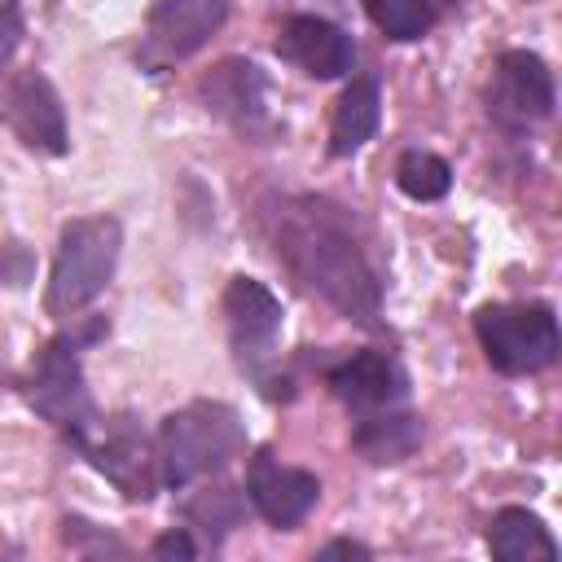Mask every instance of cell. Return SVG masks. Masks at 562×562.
Listing matches in <instances>:
<instances>
[{
	"instance_id": "obj_21",
	"label": "cell",
	"mask_w": 562,
	"mask_h": 562,
	"mask_svg": "<svg viewBox=\"0 0 562 562\" xmlns=\"http://www.w3.org/2000/svg\"><path fill=\"white\" fill-rule=\"evenodd\" d=\"M26 35V18H22V4L18 0H0V75L9 70L18 44Z\"/></svg>"
},
{
	"instance_id": "obj_22",
	"label": "cell",
	"mask_w": 562,
	"mask_h": 562,
	"mask_svg": "<svg viewBox=\"0 0 562 562\" xmlns=\"http://www.w3.org/2000/svg\"><path fill=\"white\" fill-rule=\"evenodd\" d=\"M193 553H198V544L184 531H167L154 540V558H193Z\"/></svg>"
},
{
	"instance_id": "obj_1",
	"label": "cell",
	"mask_w": 562,
	"mask_h": 562,
	"mask_svg": "<svg viewBox=\"0 0 562 562\" xmlns=\"http://www.w3.org/2000/svg\"><path fill=\"white\" fill-rule=\"evenodd\" d=\"M272 246H277V259L285 263V272L307 294H316L347 321H360V325L378 321L382 277H378L369 246L347 206L316 198V193L290 198L277 211Z\"/></svg>"
},
{
	"instance_id": "obj_20",
	"label": "cell",
	"mask_w": 562,
	"mask_h": 562,
	"mask_svg": "<svg viewBox=\"0 0 562 562\" xmlns=\"http://www.w3.org/2000/svg\"><path fill=\"white\" fill-rule=\"evenodd\" d=\"M189 518L198 527H215V531H228L237 518H241V501L233 487H206L198 501H189Z\"/></svg>"
},
{
	"instance_id": "obj_16",
	"label": "cell",
	"mask_w": 562,
	"mask_h": 562,
	"mask_svg": "<svg viewBox=\"0 0 562 562\" xmlns=\"http://www.w3.org/2000/svg\"><path fill=\"white\" fill-rule=\"evenodd\" d=\"M487 549L501 558V562H553L558 558V540L549 536V527L531 514V509H501L487 527Z\"/></svg>"
},
{
	"instance_id": "obj_9",
	"label": "cell",
	"mask_w": 562,
	"mask_h": 562,
	"mask_svg": "<svg viewBox=\"0 0 562 562\" xmlns=\"http://www.w3.org/2000/svg\"><path fill=\"white\" fill-rule=\"evenodd\" d=\"M198 97L202 105L224 119L228 127H237L241 136H263L272 127L268 114V79L255 61L246 57H224L215 61L202 79H198Z\"/></svg>"
},
{
	"instance_id": "obj_6",
	"label": "cell",
	"mask_w": 562,
	"mask_h": 562,
	"mask_svg": "<svg viewBox=\"0 0 562 562\" xmlns=\"http://www.w3.org/2000/svg\"><path fill=\"white\" fill-rule=\"evenodd\" d=\"M0 119L9 123V132L31 149V154H66L70 149V132H66V110L57 88L48 83V75L40 70H22L9 79L4 97H0Z\"/></svg>"
},
{
	"instance_id": "obj_8",
	"label": "cell",
	"mask_w": 562,
	"mask_h": 562,
	"mask_svg": "<svg viewBox=\"0 0 562 562\" xmlns=\"http://www.w3.org/2000/svg\"><path fill=\"white\" fill-rule=\"evenodd\" d=\"M487 114L501 127H527L553 114V75L549 66L527 53V48H509L496 57L492 83H487Z\"/></svg>"
},
{
	"instance_id": "obj_4",
	"label": "cell",
	"mask_w": 562,
	"mask_h": 562,
	"mask_svg": "<svg viewBox=\"0 0 562 562\" xmlns=\"http://www.w3.org/2000/svg\"><path fill=\"white\" fill-rule=\"evenodd\" d=\"M487 364L505 378L540 373L558 360V321L544 303H487L474 316Z\"/></svg>"
},
{
	"instance_id": "obj_12",
	"label": "cell",
	"mask_w": 562,
	"mask_h": 562,
	"mask_svg": "<svg viewBox=\"0 0 562 562\" xmlns=\"http://www.w3.org/2000/svg\"><path fill=\"white\" fill-rule=\"evenodd\" d=\"M277 53L312 79H338L356 61L351 35L342 26H334L329 18H316V13L285 18L281 31H277Z\"/></svg>"
},
{
	"instance_id": "obj_23",
	"label": "cell",
	"mask_w": 562,
	"mask_h": 562,
	"mask_svg": "<svg viewBox=\"0 0 562 562\" xmlns=\"http://www.w3.org/2000/svg\"><path fill=\"white\" fill-rule=\"evenodd\" d=\"M321 558H369V549L356 544V540H334V544L321 549Z\"/></svg>"
},
{
	"instance_id": "obj_5",
	"label": "cell",
	"mask_w": 562,
	"mask_h": 562,
	"mask_svg": "<svg viewBox=\"0 0 562 562\" xmlns=\"http://www.w3.org/2000/svg\"><path fill=\"white\" fill-rule=\"evenodd\" d=\"M26 395H31L35 413L48 417L57 430H66L75 443H83L92 435L97 413H92V395H88L83 369H79V338L61 334L40 351V360L31 364Z\"/></svg>"
},
{
	"instance_id": "obj_18",
	"label": "cell",
	"mask_w": 562,
	"mask_h": 562,
	"mask_svg": "<svg viewBox=\"0 0 562 562\" xmlns=\"http://www.w3.org/2000/svg\"><path fill=\"white\" fill-rule=\"evenodd\" d=\"M395 184L413 202H435V198H443L452 189V167L430 149H408L395 162Z\"/></svg>"
},
{
	"instance_id": "obj_10",
	"label": "cell",
	"mask_w": 562,
	"mask_h": 562,
	"mask_svg": "<svg viewBox=\"0 0 562 562\" xmlns=\"http://www.w3.org/2000/svg\"><path fill=\"white\" fill-rule=\"evenodd\" d=\"M88 452V461L127 496V501H149L162 483V461H158V443L145 439V430H136L127 417L110 422L101 430V439H83L79 443Z\"/></svg>"
},
{
	"instance_id": "obj_13",
	"label": "cell",
	"mask_w": 562,
	"mask_h": 562,
	"mask_svg": "<svg viewBox=\"0 0 562 562\" xmlns=\"http://www.w3.org/2000/svg\"><path fill=\"white\" fill-rule=\"evenodd\" d=\"M246 483H250V505H255L259 518L272 522L277 531L299 527V522L312 514L316 496H321L316 474L294 470V465H281L272 452H259V457L250 461V479H246Z\"/></svg>"
},
{
	"instance_id": "obj_7",
	"label": "cell",
	"mask_w": 562,
	"mask_h": 562,
	"mask_svg": "<svg viewBox=\"0 0 562 562\" xmlns=\"http://www.w3.org/2000/svg\"><path fill=\"white\" fill-rule=\"evenodd\" d=\"M228 18V0H158L145 22L140 61L145 66H171L193 57Z\"/></svg>"
},
{
	"instance_id": "obj_17",
	"label": "cell",
	"mask_w": 562,
	"mask_h": 562,
	"mask_svg": "<svg viewBox=\"0 0 562 562\" xmlns=\"http://www.w3.org/2000/svg\"><path fill=\"white\" fill-rule=\"evenodd\" d=\"M356 452H364L369 461L386 465V461H404L417 452L422 443V422L413 413H395V408H378V413H364V422L356 426L351 435Z\"/></svg>"
},
{
	"instance_id": "obj_2",
	"label": "cell",
	"mask_w": 562,
	"mask_h": 562,
	"mask_svg": "<svg viewBox=\"0 0 562 562\" xmlns=\"http://www.w3.org/2000/svg\"><path fill=\"white\" fill-rule=\"evenodd\" d=\"M241 448H246V426L237 408L220 400H193L176 408L158 430L162 483L189 487V483L215 479L241 457Z\"/></svg>"
},
{
	"instance_id": "obj_14",
	"label": "cell",
	"mask_w": 562,
	"mask_h": 562,
	"mask_svg": "<svg viewBox=\"0 0 562 562\" xmlns=\"http://www.w3.org/2000/svg\"><path fill=\"white\" fill-rule=\"evenodd\" d=\"M404 369L382 351H356L329 369V391L356 413L395 408L404 400Z\"/></svg>"
},
{
	"instance_id": "obj_15",
	"label": "cell",
	"mask_w": 562,
	"mask_h": 562,
	"mask_svg": "<svg viewBox=\"0 0 562 562\" xmlns=\"http://www.w3.org/2000/svg\"><path fill=\"white\" fill-rule=\"evenodd\" d=\"M378 119H382L378 79H351L334 105V119H329V154H338V158L356 154L378 132Z\"/></svg>"
},
{
	"instance_id": "obj_11",
	"label": "cell",
	"mask_w": 562,
	"mask_h": 562,
	"mask_svg": "<svg viewBox=\"0 0 562 562\" xmlns=\"http://www.w3.org/2000/svg\"><path fill=\"white\" fill-rule=\"evenodd\" d=\"M224 321H228V342L241 364H259L272 356V342L281 334V303L277 294L255 281V277H233L224 290Z\"/></svg>"
},
{
	"instance_id": "obj_19",
	"label": "cell",
	"mask_w": 562,
	"mask_h": 562,
	"mask_svg": "<svg viewBox=\"0 0 562 562\" xmlns=\"http://www.w3.org/2000/svg\"><path fill=\"white\" fill-rule=\"evenodd\" d=\"M364 13L391 40H422L435 26V0H364Z\"/></svg>"
},
{
	"instance_id": "obj_3",
	"label": "cell",
	"mask_w": 562,
	"mask_h": 562,
	"mask_svg": "<svg viewBox=\"0 0 562 562\" xmlns=\"http://www.w3.org/2000/svg\"><path fill=\"white\" fill-rule=\"evenodd\" d=\"M119 246H123V228L110 215H79L61 228L57 241V259H53V277H48V316H75L83 312L105 281L114 277L119 263Z\"/></svg>"
}]
</instances>
